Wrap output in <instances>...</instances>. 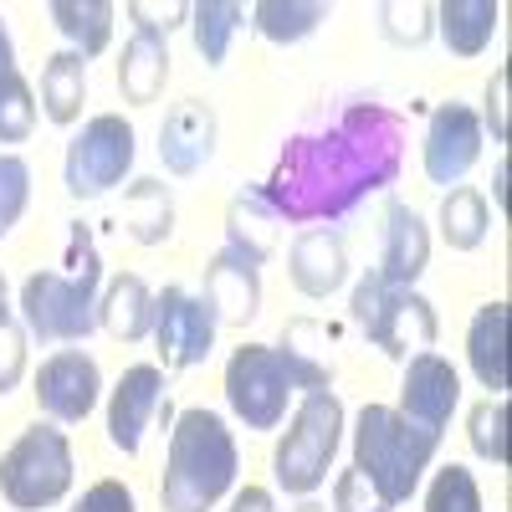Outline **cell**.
I'll return each instance as SVG.
<instances>
[{"label":"cell","instance_id":"1","mask_svg":"<svg viewBox=\"0 0 512 512\" xmlns=\"http://www.w3.org/2000/svg\"><path fill=\"white\" fill-rule=\"evenodd\" d=\"M405 164V118L384 103H349L333 123L292 134L256 185L262 200L292 226H338L390 190Z\"/></svg>","mask_w":512,"mask_h":512},{"label":"cell","instance_id":"2","mask_svg":"<svg viewBox=\"0 0 512 512\" xmlns=\"http://www.w3.org/2000/svg\"><path fill=\"white\" fill-rule=\"evenodd\" d=\"M98 282L103 256L88 231V221L67 226V256L62 267L31 272L21 282V323L41 344H82L98 328Z\"/></svg>","mask_w":512,"mask_h":512},{"label":"cell","instance_id":"3","mask_svg":"<svg viewBox=\"0 0 512 512\" xmlns=\"http://www.w3.org/2000/svg\"><path fill=\"white\" fill-rule=\"evenodd\" d=\"M241 472V451L226 415L216 410H180L175 431H169L164 451V482H159V507L164 512H210Z\"/></svg>","mask_w":512,"mask_h":512},{"label":"cell","instance_id":"4","mask_svg":"<svg viewBox=\"0 0 512 512\" xmlns=\"http://www.w3.org/2000/svg\"><path fill=\"white\" fill-rule=\"evenodd\" d=\"M436 451H441V431H425V425L405 420L395 405H364L354 415V466L390 507L415 497Z\"/></svg>","mask_w":512,"mask_h":512},{"label":"cell","instance_id":"5","mask_svg":"<svg viewBox=\"0 0 512 512\" xmlns=\"http://www.w3.org/2000/svg\"><path fill=\"white\" fill-rule=\"evenodd\" d=\"M344 431H349V410L333 390H308L303 405L292 410L287 431L272 451V477L287 497H313L328 472H333V456L344 446Z\"/></svg>","mask_w":512,"mask_h":512},{"label":"cell","instance_id":"6","mask_svg":"<svg viewBox=\"0 0 512 512\" xmlns=\"http://www.w3.org/2000/svg\"><path fill=\"white\" fill-rule=\"evenodd\" d=\"M349 313H354V323H359V333L369 338V344L379 354L400 359V364L425 354V349H436V338H441L431 297L415 292V287H395V282H384L374 272H364L354 282Z\"/></svg>","mask_w":512,"mask_h":512},{"label":"cell","instance_id":"7","mask_svg":"<svg viewBox=\"0 0 512 512\" xmlns=\"http://www.w3.org/2000/svg\"><path fill=\"white\" fill-rule=\"evenodd\" d=\"M72 441L62 425L36 420L6 446L0 456V497H6L16 512H41L57 507L72 492Z\"/></svg>","mask_w":512,"mask_h":512},{"label":"cell","instance_id":"8","mask_svg":"<svg viewBox=\"0 0 512 512\" xmlns=\"http://www.w3.org/2000/svg\"><path fill=\"white\" fill-rule=\"evenodd\" d=\"M139 154V134L123 113H93L88 123L72 134L67 159H62V185L72 200H98L113 185L128 180Z\"/></svg>","mask_w":512,"mask_h":512},{"label":"cell","instance_id":"9","mask_svg":"<svg viewBox=\"0 0 512 512\" xmlns=\"http://www.w3.org/2000/svg\"><path fill=\"white\" fill-rule=\"evenodd\" d=\"M292 379L272 344H241L226 359V405L246 431H277L287 420Z\"/></svg>","mask_w":512,"mask_h":512},{"label":"cell","instance_id":"10","mask_svg":"<svg viewBox=\"0 0 512 512\" xmlns=\"http://www.w3.org/2000/svg\"><path fill=\"white\" fill-rule=\"evenodd\" d=\"M482 144H487V128H482V113L477 108H466L456 98L451 103H436L431 108V123H425V144H420L425 180L441 185V190H456L477 169Z\"/></svg>","mask_w":512,"mask_h":512},{"label":"cell","instance_id":"11","mask_svg":"<svg viewBox=\"0 0 512 512\" xmlns=\"http://www.w3.org/2000/svg\"><path fill=\"white\" fill-rule=\"evenodd\" d=\"M216 313L205 308V297L185 292V287H164L154 292V349H159V364L164 374L169 369H195L210 359V349H216Z\"/></svg>","mask_w":512,"mask_h":512},{"label":"cell","instance_id":"12","mask_svg":"<svg viewBox=\"0 0 512 512\" xmlns=\"http://www.w3.org/2000/svg\"><path fill=\"white\" fill-rule=\"evenodd\" d=\"M103 400V369L88 349H57L36 369V410L52 425L88 420Z\"/></svg>","mask_w":512,"mask_h":512},{"label":"cell","instance_id":"13","mask_svg":"<svg viewBox=\"0 0 512 512\" xmlns=\"http://www.w3.org/2000/svg\"><path fill=\"white\" fill-rule=\"evenodd\" d=\"M169 400V384H164V369L159 364H128L118 374V384L108 390V441L113 451L123 456H139L149 425L159 420Z\"/></svg>","mask_w":512,"mask_h":512},{"label":"cell","instance_id":"14","mask_svg":"<svg viewBox=\"0 0 512 512\" xmlns=\"http://www.w3.org/2000/svg\"><path fill=\"white\" fill-rule=\"evenodd\" d=\"M461 405V374L451 359H441L436 349H425L415 359H405V374H400V415L425 425V431H441L446 436V425Z\"/></svg>","mask_w":512,"mask_h":512},{"label":"cell","instance_id":"15","mask_svg":"<svg viewBox=\"0 0 512 512\" xmlns=\"http://www.w3.org/2000/svg\"><path fill=\"white\" fill-rule=\"evenodd\" d=\"M216 139H221L216 108L200 103V98H185V103L169 108L164 123H159V159H164V169L175 180H190V175H200V169L210 164Z\"/></svg>","mask_w":512,"mask_h":512},{"label":"cell","instance_id":"16","mask_svg":"<svg viewBox=\"0 0 512 512\" xmlns=\"http://www.w3.org/2000/svg\"><path fill=\"white\" fill-rule=\"evenodd\" d=\"M287 277L292 287L323 303L338 287L349 282V246H344V231L338 226H303L292 236V251H287Z\"/></svg>","mask_w":512,"mask_h":512},{"label":"cell","instance_id":"17","mask_svg":"<svg viewBox=\"0 0 512 512\" xmlns=\"http://www.w3.org/2000/svg\"><path fill=\"white\" fill-rule=\"evenodd\" d=\"M292 390H333L338 374V328H328L323 318H292L282 328V344H272Z\"/></svg>","mask_w":512,"mask_h":512},{"label":"cell","instance_id":"18","mask_svg":"<svg viewBox=\"0 0 512 512\" xmlns=\"http://www.w3.org/2000/svg\"><path fill=\"white\" fill-rule=\"evenodd\" d=\"M431 267V231H425L420 210L405 200L384 205V231H379V267L374 277L395 282V287H415L420 272Z\"/></svg>","mask_w":512,"mask_h":512},{"label":"cell","instance_id":"19","mask_svg":"<svg viewBox=\"0 0 512 512\" xmlns=\"http://www.w3.org/2000/svg\"><path fill=\"white\" fill-rule=\"evenodd\" d=\"M205 308L216 313V323H236L246 328L262 313V267H251L236 251H216L205 262Z\"/></svg>","mask_w":512,"mask_h":512},{"label":"cell","instance_id":"20","mask_svg":"<svg viewBox=\"0 0 512 512\" xmlns=\"http://www.w3.org/2000/svg\"><path fill=\"white\" fill-rule=\"evenodd\" d=\"M282 246V216L262 200V190H241L226 205V251L246 256L251 267L272 262Z\"/></svg>","mask_w":512,"mask_h":512},{"label":"cell","instance_id":"21","mask_svg":"<svg viewBox=\"0 0 512 512\" xmlns=\"http://www.w3.org/2000/svg\"><path fill=\"white\" fill-rule=\"evenodd\" d=\"M164 82H169V36L134 26V36L123 41V57H118V93H123V103H134V108L154 103L164 93Z\"/></svg>","mask_w":512,"mask_h":512},{"label":"cell","instance_id":"22","mask_svg":"<svg viewBox=\"0 0 512 512\" xmlns=\"http://www.w3.org/2000/svg\"><path fill=\"white\" fill-rule=\"evenodd\" d=\"M98 328L108 338H118V344H144L149 328H154V292L144 277L123 272L103 287L98 297Z\"/></svg>","mask_w":512,"mask_h":512},{"label":"cell","instance_id":"23","mask_svg":"<svg viewBox=\"0 0 512 512\" xmlns=\"http://www.w3.org/2000/svg\"><path fill=\"white\" fill-rule=\"evenodd\" d=\"M507 323H512L507 303H482L472 323H466V364L492 395L507 390Z\"/></svg>","mask_w":512,"mask_h":512},{"label":"cell","instance_id":"24","mask_svg":"<svg viewBox=\"0 0 512 512\" xmlns=\"http://www.w3.org/2000/svg\"><path fill=\"white\" fill-rule=\"evenodd\" d=\"M502 26L497 0H441L436 6V31L451 57H482Z\"/></svg>","mask_w":512,"mask_h":512},{"label":"cell","instance_id":"25","mask_svg":"<svg viewBox=\"0 0 512 512\" xmlns=\"http://www.w3.org/2000/svg\"><path fill=\"white\" fill-rule=\"evenodd\" d=\"M36 128V93L16 62V41L0 21V144H26Z\"/></svg>","mask_w":512,"mask_h":512},{"label":"cell","instance_id":"26","mask_svg":"<svg viewBox=\"0 0 512 512\" xmlns=\"http://www.w3.org/2000/svg\"><path fill=\"white\" fill-rule=\"evenodd\" d=\"M82 103H88V62L62 47L41 67V113L57 128H72L82 118Z\"/></svg>","mask_w":512,"mask_h":512},{"label":"cell","instance_id":"27","mask_svg":"<svg viewBox=\"0 0 512 512\" xmlns=\"http://www.w3.org/2000/svg\"><path fill=\"white\" fill-rule=\"evenodd\" d=\"M113 6L108 0H52V26L67 36V52H77L82 62H93L108 52L113 41Z\"/></svg>","mask_w":512,"mask_h":512},{"label":"cell","instance_id":"28","mask_svg":"<svg viewBox=\"0 0 512 512\" xmlns=\"http://www.w3.org/2000/svg\"><path fill=\"white\" fill-rule=\"evenodd\" d=\"M123 231L139 246H159L175 236V195L164 180H134L123 190Z\"/></svg>","mask_w":512,"mask_h":512},{"label":"cell","instance_id":"29","mask_svg":"<svg viewBox=\"0 0 512 512\" xmlns=\"http://www.w3.org/2000/svg\"><path fill=\"white\" fill-rule=\"evenodd\" d=\"M323 21H328L323 0H256L251 6L256 36H267L272 47H297V41H308Z\"/></svg>","mask_w":512,"mask_h":512},{"label":"cell","instance_id":"30","mask_svg":"<svg viewBox=\"0 0 512 512\" xmlns=\"http://www.w3.org/2000/svg\"><path fill=\"white\" fill-rule=\"evenodd\" d=\"M487 231H492V210H487L482 190H472V185L446 190V200H441V241L451 251H477L487 241Z\"/></svg>","mask_w":512,"mask_h":512},{"label":"cell","instance_id":"31","mask_svg":"<svg viewBox=\"0 0 512 512\" xmlns=\"http://www.w3.org/2000/svg\"><path fill=\"white\" fill-rule=\"evenodd\" d=\"M241 21H246V6H236V0H200V6H190V36H195V52L205 57V67L226 62Z\"/></svg>","mask_w":512,"mask_h":512},{"label":"cell","instance_id":"32","mask_svg":"<svg viewBox=\"0 0 512 512\" xmlns=\"http://www.w3.org/2000/svg\"><path fill=\"white\" fill-rule=\"evenodd\" d=\"M466 441L492 466H507V395H487L466 415Z\"/></svg>","mask_w":512,"mask_h":512},{"label":"cell","instance_id":"33","mask_svg":"<svg viewBox=\"0 0 512 512\" xmlns=\"http://www.w3.org/2000/svg\"><path fill=\"white\" fill-rule=\"evenodd\" d=\"M379 31H384V41H395V47H425L436 31V6H425V0H384Z\"/></svg>","mask_w":512,"mask_h":512},{"label":"cell","instance_id":"34","mask_svg":"<svg viewBox=\"0 0 512 512\" xmlns=\"http://www.w3.org/2000/svg\"><path fill=\"white\" fill-rule=\"evenodd\" d=\"M425 512H482V487L466 466H441L425 487Z\"/></svg>","mask_w":512,"mask_h":512},{"label":"cell","instance_id":"35","mask_svg":"<svg viewBox=\"0 0 512 512\" xmlns=\"http://www.w3.org/2000/svg\"><path fill=\"white\" fill-rule=\"evenodd\" d=\"M31 205V164L11 149H0V236H11Z\"/></svg>","mask_w":512,"mask_h":512},{"label":"cell","instance_id":"36","mask_svg":"<svg viewBox=\"0 0 512 512\" xmlns=\"http://www.w3.org/2000/svg\"><path fill=\"white\" fill-rule=\"evenodd\" d=\"M26 374V323L6 308L0 313V395H11Z\"/></svg>","mask_w":512,"mask_h":512},{"label":"cell","instance_id":"37","mask_svg":"<svg viewBox=\"0 0 512 512\" xmlns=\"http://www.w3.org/2000/svg\"><path fill=\"white\" fill-rule=\"evenodd\" d=\"M333 512H390V502L369 487V477L359 466H349V472H338V482H333Z\"/></svg>","mask_w":512,"mask_h":512},{"label":"cell","instance_id":"38","mask_svg":"<svg viewBox=\"0 0 512 512\" xmlns=\"http://www.w3.org/2000/svg\"><path fill=\"white\" fill-rule=\"evenodd\" d=\"M72 512H139V502H134V492H128L118 477H103V482H93L88 492L72 502Z\"/></svg>","mask_w":512,"mask_h":512},{"label":"cell","instance_id":"39","mask_svg":"<svg viewBox=\"0 0 512 512\" xmlns=\"http://www.w3.org/2000/svg\"><path fill=\"white\" fill-rule=\"evenodd\" d=\"M128 16L139 21V31H159V36H169L175 26H190V6H185V0H164V6H154V0H134Z\"/></svg>","mask_w":512,"mask_h":512},{"label":"cell","instance_id":"40","mask_svg":"<svg viewBox=\"0 0 512 512\" xmlns=\"http://www.w3.org/2000/svg\"><path fill=\"white\" fill-rule=\"evenodd\" d=\"M482 128H492V144L507 139V67H497L492 82H487V118H482Z\"/></svg>","mask_w":512,"mask_h":512},{"label":"cell","instance_id":"41","mask_svg":"<svg viewBox=\"0 0 512 512\" xmlns=\"http://www.w3.org/2000/svg\"><path fill=\"white\" fill-rule=\"evenodd\" d=\"M226 512H277V497H272L267 487H241Z\"/></svg>","mask_w":512,"mask_h":512},{"label":"cell","instance_id":"42","mask_svg":"<svg viewBox=\"0 0 512 512\" xmlns=\"http://www.w3.org/2000/svg\"><path fill=\"white\" fill-rule=\"evenodd\" d=\"M492 200L507 205V159H497V169H492Z\"/></svg>","mask_w":512,"mask_h":512},{"label":"cell","instance_id":"43","mask_svg":"<svg viewBox=\"0 0 512 512\" xmlns=\"http://www.w3.org/2000/svg\"><path fill=\"white\" fill-rule=\"evenodd\" d=\"M287 512H328L323 502H313V497H297V507H287Z\"/></svg>","mask_w":512,"mask_h":512},{"label":"cell","instance_id":"44","mask_svg":"<svg viewBox=\"0 0 512 512\" xmlns=\"http://www.w3.org/2000/svg\"><path fill=\"white\" fill-rule=\"evenodd\" d=\"M11 303H6V272H0V313H6Z\"/></svg>","mask_w":512,"mask_h":512}]
</instances>
